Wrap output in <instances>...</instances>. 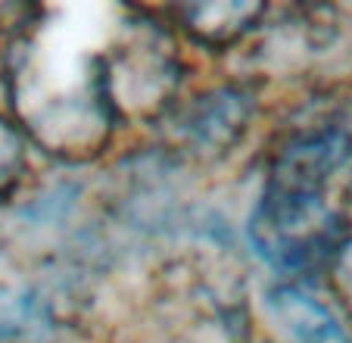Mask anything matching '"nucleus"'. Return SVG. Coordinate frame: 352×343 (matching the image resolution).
<instances>
[{
	"label": "nucleus",
	"instance_id": "obj_4",
	"mask_svg": "<svg viewBox=\"0 0 352 343\" xmlns=\"http://www.w3.org/2000/svg\"><path fill=\"white\" fill-rule=\"evenodd\" d=\"M256 87L234 79L181 97L160 125H166V141L175 153L199 163H215L243 144L256 122Z\"/></svg>",
	"mask_w": 352,
	"mask_h": 343
},
{
	"label": "nucleus",
	"instance_id": "obj_6",
	"mask_svg": "<svg viewBox=\"0 0 352 343\" xmlns=\"http://www.w3.org/2000/svg\"><path fill=\"white\" fill-rule=\"evenodd\" d=\"M265 303L290 343H352V334L331 312V306L315 300L299 284L278 281Z\"/></svg>",
	"mask_w": 352,
	"mask_h": 343
},
{
	"label": "nucleus",
	"instance_id": "obj_1",
	"mask_svg": "<svg viewBox=\"0 0 352 343\" xmlns=\"http://www.w3.org/2000/svg\"><path fill=\"white\" fill-rule=\"evenodd\" d=\"M0 87L28 147L63 165L97 163L119 132L103 75V34L60 25L54 10H38L32 25L7 41Z\"/></svg>",
	"mask_w": 352,
	"mask_h": 343
},
{
	"label": "nucleus",
	"instance_id": "obj_7",
	"mask_svg": "<svg viewBox=\"0 0 352 343\" xmlns=\"http://www.w3.org/2000/svg\"><path fill=\"white\" fill-rule=\"evenodd\" d=\"M25 175H28V141L13 125V119L0 112V203H7L19 191Z\"/></svg>",
	"mask_w": 352,
	"mask_h": 343
},
{
	"label": "nucleus",
	"instance_id": "obj_5",
	"mask_svg": "<svg viewBox=\"0 0 352 343\" xmlns=\"http://www.w3.org/2000/svg\"><path fill=\"white\" fill-rule=\"evenodd\" d=\"M268 7L250 0H212V3H178L168 7L172 19L166 22L178 41H190L203 53L225 56L234 47L256 38Z\"/></svg>",
	"mask_w": 352,
	"mask_h": 343
},
{
	"label": "nucleus",
	"instance_id": "obj_8",
	"mask_svg": "<svg viewBox=\"0 0 352 343\" xmlns=\"http://www.w3.org/2000/svg\"><path fill=\"white\" fill-rule=\"evenodd\" d=\"M327 275H331L340 300H343V306L349 309V315H352V240L346 244V250L337 256V262H333V269L327 271Z\"/></svg>",
	"mask_w": 352,
	"mask_h": 343
},
{
	"label": "nucleus",
	"instance_id": "obj_2",
	"mask_svg": "<svg viewBox=\"0 0 352 343\" xmlns=\"http://www.w3.org/2000/svg\"><path fill=\"white\" fill-rule=\"evenodd\" d=\"M259 197L346 212L352 197V97H321L287 122L268 150Z\"/></svg>",
	"mask_w": 352,
	"mask_h": 343
},
{
	"label": "nucleus",
	"instance_id": "obj_3",
	"mask_svg": "<svg viewBox=\"0 0 352 343\" xmlns=\"http://www.w3.org/2000/svg\"><path fill=\"white\" fill-rule=\"evenodd\" d=\"M109 106L122 125H160L184 97L181 41L150 10H128L103 38Z\"/></svg>",
	"mask_w": 352,
	"mask_h": 343
}]
</instances>
